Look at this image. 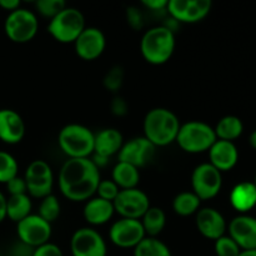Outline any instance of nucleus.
<instances>
[{
	"instance_id": "obj_1",
	"label": "nucleus",
	"mask_w": 256,
	"mask_h": 256,
	"mask_svg": "<svg viewBox=\"0 0 256 256\" xmlns=\"http://www.w3.org/2000/svg\"><path fill=\"white\" fill-rule=\"evenodd\" d=\"M100 172L90 158L69 159L59 172V189L70 202L92 199L100 182Z\"/></svg>"
},
{
	"instance_id": "obj_2",
	"label": "nucleus",
	"mask_w": 256,
	"mask_h": 256,
	"mask_svg": "<svg viewBox=\"0 0 256 256\" xmlns=\"http://www.w3.org/2000/svg\"><path fill=\"white\" fill-rule=\"evenodd\" d=\"M180 124L179 118L169 109L155 108L144 118L142 130L146 138L155 148L166 146L176 140Z\"/></svg>"
},
{
	"instance_id": "obj_3",
	"label": "nucleus",
	"mask_w": 256,
	"mask_h": 256,
	"mask_svg": "<svg viewBox=\"0 0 256 256\" xmlns=\"http://www.w3.org/2000/svg\"><path fill=\"white\" fill-rule=\"evenodd\" d=\"M174 49L175 32L164 25L146 30L140 42L142 58L152 65H162L169 62Z\"/></svg>"
},
{
	"instance_id": "obj_4",
	"label": "nucleus",
	"mask_w": 256,
	"mask_h": 256,
	"mask_svg": "<svg viewBox=\"0 0 256 256\" xmlns=\"http://www.w3.org/2000/svg\"><path fill=\"white\" fill-rule=\"evenodd\" d=\"M95 134L80 124L65 125L58 135V144L69 159H86L94 152Z\"/></svg>"
},
{
	"instance_id": "obj_5",
	"label": "nucleus",
	"mask_w": 256,
	"mask_h": 256,
	"mask_svg": "<svg viewBox=\"0 0 256 256\" xmlns=\"http://www.w3.org/2000/svg\"><path fill=\"white\" fill-rule=\"evenodd\" d=\"M214 128L202 122H188L180 126L175 142L189 154H200L209 152L210 148L216 142Z\"/></svg>"
},
{
	"instance_id": "obj_6",
	"label": "nucleus",
	"mask_w": 256,
	"mask_h": 256,
	"mask_svg": "<svg viewBox=\"0 0 256 256\" xmlns=\"http://www.w3.org/2000/svg\"><path fill=\"white\" fill-rule=\"evenodd\" d=\"M85 18L76 8L66 6L62 12L50 20L48 32L56 42L62 44L75 42L85 29Z\"/></svg>"
},
{
	"instance_id": "obj_7",
	"label": "nucleus",
	"mask_w": 256,
	"mask_h": 256,
	"mask_svg": "<svg viewBox=\"0 0 256 256\" xmlns=\"http://www.w3.org/2000/svg\"><path fill=\"white\" fill-rule=\"evenodd\" d=\"M39 30L36 15L30 10L19 8L9 12L4 22V32L9 40L18 44H25L35 38Z\"/></svg>"
},
{
	"instance_id": "obj_8",
	"label": "nucleus",
	"mask_w": 256,
	"mask_h": 256,
	"mask_svg": "<svg viewBox=\"0 0 256 256\" xmlns=\"http://www.w3.org/2000/svg\"><path fill=\"white\" fill-rule=\"evenodd\" d=\"M222 186V172L210 162L198 165L192 174V192L200 200H210L216 196Z\"/></svg>"
},
{
	"instance_id": "obj_9",
	"label": "nucleus",
	"mask_w": 256,
	"mask_h": 256,
	"mask_svg": "<svg viewBox=\"0 0 256 256\" xmlns=\"http://www.w3.org/2000/svg\"><path fill=\"white\" fill-rule=\"evenodd\" d=\"M114 210L125 219H142V215L149 210V196L142 190L126 189L120 190L118 196L112 202Z\"/></svg>"
},
{
	"instance_id": "obj_10",
	"label": "nucleus",
	"mask_w": 256,
	"mask_h": 256,
	"mask_svg": "<svg viewBox=\"0 0 256 256\" xmlns=\"http://www.w3.org/2000/svg\"><path fill=\"white\" fill-rule=\"evenodd\" d=\"M16 232L20 242L35 249L49 242L52 236V224L45 222L38 214H30L18 222Z\"/></svg>"
},
{
	"instance_id": "obj_11",
	"label": "nucleus",
	"mask_w": 256,
	"mask_h": 256,
	"mask_svg": "<svg viewBox=\"0 0 256 256\" xmlns=\"http://www.w3.org/2000/svg\"><path fill=\"white\" fill-rule=\"evenodd\" d=\"M212 5L210 0H170L166 9L170 18L179 24H194L208 16Z\"/></svg>"
},
{
	"instance_id": "obj_12",
	"label": "nucleus",
	"mask_w": 256,
	"mask_h": 256,
	"mask_svg": "<svg viewBox=\"0 0 256 256\" xmlns=\"http://www.w3.org/2000/svg\"><path fill=\"white\" fill-rule=\"evenodd\" d=\"M72 256H106L104 238L92 228H82L72 234L70 240Z\"/></svg>"
},
{
	"instance_id": "obj_13",
	"label": "nucleus",
	"mask_w": 256,
	"mask_h": 256,
	"mask_svg": "<svg viewBox=\"0 0 256 256\" xmlns=\"http://www.w3.org/2000/svg\"><path fill=\"white\" fill-rule=\"evenodd\" d=\"M146 236L140 220L120 218L112 225L109 232L110 242L122 249H134Z\"/></svg>"
},
{
	"instance_id": "obj_14",
	"label": "nucleus",
	"mask_w": 256,
	"mask_h": 256,
	"mask_svg": "<svg viewBox=\"0 0 256 256\" xmlns=\"http://www.w3.org/2000/svg\"><path fill=\"white\" fill-rule=\"evenodd\" d=\"M156 148L144 136L134 138L122 146L118 152V159L122 162L132 165L135 168H142L152 162Z\"/></svg>"
},
{
	"instance_id": "obj_15",
	"label": "nucleus",
	"mask_w": 256,
	"mask_h": 256,
	"mask_svg": "<svg viewBox=\"0 0 256 256\" xmlns=\"http://www.w3.org/2000/svg\"><path fill=\"white\" fill-rule=\"evenodd\" d=\"M74 46L78 56L82 58V60L92 62V60L98 59L104 52L106 39H105L104 32L100 29L86 26L75 40Z\"/></svg>"
},
{
	"instance_id": "obj_16",
	"label": "nucleus",
	"mask_w": 256,
	"mask_h": 256,
	"mask_svg": "<svg viewBox=\"0 0 256 256\" xmlns=\"http://www.w3.org/2000/svg\"><path fill=\"white\" fill-rule=\"evenodd\" d=\"M229 236L242 252L256 250V219L249 215H239L229 224Z\"/></svg>"
},
{
	"instance_id": "obj_17",
	"label": "nucleus",
	"mask_w": 256,
	"mask_h": 256,
	"mask_svg": "<svg viewBox=\"0 0 256 256\" xmlns=\"http://www.w3.org/2000/svg\"><path fill=\"white\" fill-rule=\"evenodd\" d=\"M196 228L200 234L210 240H218L226 232V222L222 212L212 208H204L196 212Z\"/></svg>"
},
{
	"instance_id": "obj_18",
	"label": "nucleus",
	"mask_w": 256,
	"mask_h": 256,
	"mask_svg": "<svg viewBox=\"0 0 256 256\" xmlns=\"http://www.w3.org/2000/svg\"><path fill=\"white\" fill-rule=\"evenodd\" d=\"M25 136V122L15 110L0 109V140L14 145Z\"/></svg>"
},
{
	"instance_id": "obj_19",
	"label": "nucleus",
	"mask_w": 256,
	"mask_h": 256,
	"mask_svg": "<svg viewBox=\"0 0 256 256\" xmlns=\"http://www.w3.org/2000/svg\"><path fill=\"white\" fill-rule=\"evenodd\" d=\"M210 164L220 172H229L239 160V152L234 142L216 140L209 149Z\"/></svg>"
},
{
	"instance_id": "obj_20",
	"label": "nucleus",
	"mask_w": 256,
	"mask_h": 256,
	"mask_svg": "<svg viewBox=\"0 0 256 256\" xmlns=\"http://www.w3.org/2000/svg\"><path fill=\"white\" fill-rule=\"evenodd\" d=\"M122 145H124V139H122V132L114 128H108V129H102L98 134H95L92 154L110 159L112 155L120 152Z\"/></svg>"
},
{
	"instance_id": "obj_21",
	"label": "nucleus",
	"mask_w": 256,
	"mask_h": 256,
	"mask_svg": "<svg viewBox=\"0 0 256 256\" xmlns=\"http://www.w3.org/2000/svg\"><path fill=\"white\" fill-rule=\"evenodd\" d=\"M114 205L112 202L100 199V198H92L85 204L82 215L90 225H102L109 222L114 215Z\"/></svg>"
},
{
	"instance_id": "obj_22",
	"label": "nucleus",
	"mask_w": 256,
	"mask_h": 256,
	"mask_svg": "<svg viewBox=\"0 0 256 256\" xmlns=\"http://www.w3.org/2000/svg\"><path fill=\"white\" fill-rule=\"evenodd\" d=\"M230 202L239 212H248L256 208V186L254 182H242L235 185L230 192Z\"/></svg>"
},
{
	"instance_id": "obj_23",
	"label": "nucleus",
	"mask_w": 256,
	"mask_h": 256,
	"mask_svg": "<svg viewBox=\"0 0 256 256\" xmlns=\"http://www.w3.org/2000/svg\"><path fill=\"white\" fill-rule=\"evenodd\" d=\"M112 180L120 190L135 189L140 182L139 169L126 162H118L112 169Z\"/></svg>"
},
{
	"instance_id": "obj_24",
	"label": "nucleus",
	"mask_w": 256,
	"mask_h": 256,
	"mask_svg": "<svg viewBox=\"0 0 256 256\" xmlns=\"http://www.w3.org/2000/svg\"><path fill=\"white\" fill-rule=\"evenodd\" d=\"M32 202L28 194L12 195L6 199V218L12 222H19L32 214Z\"/></svg>"
},
{
	"instance_id": "obj_25",
	"label": "nucleus",
	"mask_w": 256,
	"mask_h": 256,
	"mask_svg": "<svg viewBox=\"0 0 256 256\" xmlns=\"http://www.w3.org/2000/svg\"><path fill=\"white\" fill-rule=\"evenodd\" d=\"M242 130H244V125L242 120L234 115H228L219 120L214 132L218 140L232 142V140L238 139L242 134Z\"/></svg>"
},
{
	"instance_id": "obj_26",
	"label": "nucleus",
	"mask_w": 256,
	"mask_h": 256,
	"mask_svg": "<svg viewBox=\"0 0 256 256\" xmlns=\"http://www.w3.org/2000/svg\"><path fill=\"white\" fill-rule=\"evenodd\" d=\"M140 222L144 228L145 235L149 238H156L166 225V215L160 208L150 206L149 210L142 215Z\"/></svg>"
},
{
	"instance_id": "obj_27",
	"label": "nucleus",
	"mask_w": 256,
	"mask_h": 256,
	"mask_svg": "<svg viewBox=\"0 0 256 256\" xmlns=\"http://www.w3.org/2000/svg\"><path fill=\"white\" fill-rule=\"evenodd\" d=\"M202 200L192 192H184L178 194L172 200V210L180 216H190L199 212Z\"/></svg>"
},
{
	"instance_id": "obj_28",
	"label": "nucleus",
	"mask_w": 256,
	"mask_h": 256,
	"mask_svg": "<svg viewBox=\"0 0 256 256\" xmlns=\"http://www.w3.org/2000/svg\"><path fill=\"white\" fill-rule=\"evenodd\" d=\"M134 256H172L166 244L156 238L145 236L134 248Z\"/></svg>"
},
{
	"instance_id": "obj_29",
	"label": "nucleus",
	"mask_w": 256,
	"mask_h": 256,
	"mask_svg": "<svg viewBox=\"0 0 256 256\" xmlns=\"http://www.w3.org/2000/svg\"><path fill=\"white\" fill-rule=\"evenodd\" d=\"M26 182V192L36 199H44L48 195H52L54 185V175H46L40 178H24Z\"/></svg>"
},
{
	"instance_id": "obj_30",
	"label": "nucleus",
	"mask_w": 256,
	"mask_h": 256,
	"mask_svg": "<svg viewBox=\"0 0 256 256\" xmlns=\"http://www.w3.org/2000/svg\"><path fill=\"white\" fill-rule=\"evenodd\" d=\"M18 162L12 154L0 150V182L6 184L15 176H18Z\"/></svg>"
},
{
	"instance_id": "obj_31",
	"label": "nucleus",
	"mask_w": 256,
	"mask_h": 256,
	"mask_svg": "<svg viewBox=\"0 0 256 256\" xmlns=\"http://www.w3.org/2000/svg\"><path fill=\"white\" fill-rule=\"evenodd\" d=\"M60 202L55 195H48L44 199H42L39 206V216L42 218L45 222L49 224L54 222L60 215Z\"/></svg>"
},
{
	"instance_id": "obj_32",
	"label": "nucleus",
	"mask_w": 256,
	"mask_h": 256,
	"mask_svg": "<svg viewBox=\"0 0 256 256\" xmlns=\"http://www.w3.org/2000/svg\"><path fill=\"white\" fill-rule=\"evenodd\" d=\"M66 8L64 0H38L35 2V9L42 16L49 18L50 20L56 16L60 12Z\"/></svg>"
},
{
	"instance_id": "obj_33",
	"label": "nucleus",
	"mask_w": 256,
	"mask_h": 256,
	"mask_svg": "<svg viewBox=\"0 0 256 256\" xmlns=\"http://www.w3.org/2000/svg\"><path fill=\"white\" fill-rule=\"evenodd\" d=\"M122 82H124V69L120 65H114L110 68L102 79L104 88L110 92H119L122 86Z\"/></svg>"
},
{
	"instance_id": "obj_34",
	"label": "nucleus",
	"mask_w": 256,
	"mask_h": 256,
	"mask_svg": "<svg viewBox=\"0 0 256 256\" xmlns=\"http://www.w3.org/2000/svg\"><path fill=\"white\" fill-rule=\"evenodd\" d=\"M214 249L216 256H239L240 252H242L239 245L226 235L215 240Z\"/></svg>"
},
{
	"instance_id": "obj_35",
	"label": "nucleus",
	"mask_w": 256,
	"mask_h": 256,
	"mask_svg": "<svg viewBox=\"0 0 256 256\" xmlns=\"http://www.w3.org/2000/svg\"><path fill=\"white\" fill-rule=\"evenodd\" d=\"M119 192H120V189L118 188V185L115 184L112 179L100 180L99 185H98V189H96L98 198L108 200V202H114L115 198L118 196Z\"/></svg>"
},
{
	"instance_id": "obj_36",
	"label": "nucleus",
	"mask_w": 256,
	"mask_h": 256,
	"mask_svg": "<svg viewBox=\"0 0 256 256\" xmlns=\"http://www.w3.org/2000/svg\"><path fill=\"white\" fill-rule=\"evenodd\" d=\"M52 174V170L46 162H44V160H34V162L28 165L24 178H40Z\"/></svg>"
},
{
	"instance_id": "obj_37",
	"label": "nucleus",
	"mask_w": 256,
	"mask_h": 256,
	"mask_svg": "<svg viewBox=\"0 0 256 256\" xmlns=\"http://www.w3.org/2000/svg\"><path fill=\"white\" fill-rule=\"evenodd\" d=\"M126 22L130 28L134 30H142L144 26V16L139 8L129 6L126 8Z\"/></svg>"
},
{
	"instance_id": "obj_38",
	"label": "nucleus",
	"mask_w": 256,
	"mask_h": 256,
	"mask_svg": "<svg viewBox=\"0 0 256 256\" xmlns=\"http://www.w3.org/2000/svg\"><path fill=\"white\" fill-rule=\"evenodd\" d=\"M5 185H6V190L10 194V196L12 195L26 194V182H25L24 178L15 176L14 179L8 182Z\"/></svg>"
},
{
	"instance_id": "obj_39",
	"label": "nucleus",
	"mask_w": 256,
	"mask_h": 256,
	"mask_svg": "<svg viewBox=\"0 0 256 256\" xmlns=\"http://www.w3.org/2000/svg\"><path fill=\"white\" fill-rule=\"evenodd\" d=\"M32 256H64L62 255V249L58 245L46 242V244L38 246L34 249Z\"/></svg>"
},
{
	"instance_id": "obj_40",
	"label": "nucleus",
	"mask_w": 256,
	"mask_h": 256,
	"mask_svg": "<svg viewBox=\"0 0 256 256\" xmlns=\"http://www.w3.org/2000/svg\"><path fill=\"white\" fill-rule=\"evenodd\" d=\"M110 110H112V112L115 115V116L122 118L128 114V112H129V106H128V102H125L124 98L116 95V96H114V99H112V104H110Z\"/></svg>"
},
{
	"instance_id": "obj_41",
	"label": "nucleus",
	"mask_w": 256,
	"mask_h": 256,
	"mask_svg": "<svg viewBox=\"0 0 256 256\" xmlns=\"http://www.w3.org/2000/svg\"><path fill=\"white\" fill-rule=\"evenodd\" d=\"M32 252H34V248L19 242V244L12 248V256H32Z\"/></svg>"
},
{
	"instance_id": "obj_42",
	"label": "nucleus",
	"mask_w": 256,
	"mask_h": 256,
	"mask_svg": "<svg viewBox=\"0 0 256 256\" xmlns=\"http://www.w3.org/2000/svg\"><path fill=\"white\" fill-rule=\"evenodd\" d=\"M142 5L145 8L150 10H154V12H160V10L166 9L168 2L166 0H142Z\"/></svg>"
},
{
	"instance_id": "obj_43",
	"label": "nucleus",
	"mask_w": 256,
	"mask_h": 256,
	"mask_svg": "<svg viewBox=\"0 0 256 256\" xmlns=\"http://www.w3.org/2000/svg\"><path fill=\"white\" fill-rule=\"evenodd\" d=\"M0 8L6 10V12H12L14 10L19 9L20 2L19 0H0Z\"/></svg>"
},
{
	"instance_id": "obj_44",
	"label": "nucleus",
	"mask_w": 256,
	"mask_h": 256,
	"mask_svg": "<svg viewBox=\"0 0 256 256\" xmlns=\"http://www.w3.org/2000/svg\"><path fill=\"white\" fill-rule=\"evenodd\" d=\"M6 218V198L5 195L0 192V224Z\"/></svg>"
},
{
	"instance_id": "obj_45",
	"label": "nucleus",
	"mask_w": 256,
	"mask_h": 256,
	"mask_svg": "<svg viewBox=\"0 0 256 256\" xmlns=\"http://www.w3.org/2000/svg\"><path fill=\"white\" fill-rule=\"evenodd\" d=\"M249 142H250V145H252V146L256 150V130H255L254 132H252V135H250Z\"/></svg>"
},
{
	"instance_id": "obj_46",
	"label": "nucleus",
	"mask_w": 256,
	"mask_h": 256,
	"mask_svg": "<svg viewBox=\"0 0 256 256\" xmlns=\"http://www.w3.org/2000/svg\"><path fill=\"white\" fill-rule=\"evenodd\" d=\"M239 256H256V250H245L240 252Z\"/></svg>"
},
{
	"instance_id": "obj_47",
	"label": "nucleus",
	"mask_w": 256,
	"mask_h": 256,
	"mask_svg": "<svg viewBox=\"0 0 256 256\" xmlns=\"http://www.w3.org/2000/svg\"><path fill=\"white\" fill-rule=\"evenodd\" d=\"M254 185L256 186V176H255V182H254Z\"/></svg>"
}]
</instances>
